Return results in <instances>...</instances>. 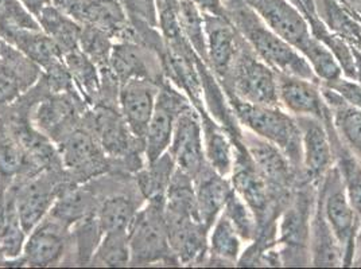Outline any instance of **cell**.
<instances>
[{"label":"cell","instance_id":"1","mask_svg":"<svg viewBox=\"0 0 361 269\" xmlns=\"http://www.w3.org/2000/svg\"><path fill=\"white\" fill-rule=\"evenodd\" d=\"M224 11L260 60L278 73L317 80L301 53L281 38L243 0H224Z\"/></svg>","mask_w":361,"mask_h":269},{"label":"cell","instance_id":"2","mask_svg":"<svg viewBox=\"0 0 361 269\" xmlns=\"http://www.w3.org/2000/svg\"><path fill=\"white\" fill-rule=\"evenodd\" d=\"M226 99L241 128L283 151L291 165L302 174L301 131L297 118L281 105L252 104L235 96H226Z\"/></svg>","mask_w":361,"mask_h":269},{"label":"cell","instance_id":"3","mask_svg":"<svg viewBox=\"0 0 361 269\" xmlns=\"http://www.w3.org/2000/svg\"><path fill=\"white\" fill-rule=\"evenodd\" d=\"M316 198L317 184L301 182L282 210L276 223V248L282 265H310L309 237Z\"/></svg>","mask_w":361,"mask_h":269},{"label":"cell","instance_id":"4","mask_svg":"<svg viewBox=\"0 0 361 269\" xmlns=\"http://www.w3.org/2000/svg\"><path fill=\"white\" fill-rule=\"evenodd\" d=\"M165 201H146V205L136 213L134 221L128 227V242L131 251L130 265L145 267L165 264L178 267L169 244Z\"/></svg>","mask_w":361,"mask_h":269},{"label":"cell","instance_id":"5","mask_svg":"<svg viewBox=\"0 0 361 269\" xmlns=\"http://www.w3.org/2000/svg\"><path fill=\"white\" fill-rule=\"evenodd\" d=\"M220 85L226 96H235L252 104L279 105L278 73L256 56L244 38L229 73Z\"/></svg>","mask_w":361,"mask_h":269},{"label":"cell","instance_id":"6","mask_svg":"<svg viewBox=\"0 0 361 269\" xmlns=\"http://www.w3.org/2000/svg\"><path fill=\"white\" fill-rule=\"evenodd\" d=\"M317 201L343 252V267H352L360 217L356 214L336 165L317 184Z\"/></svg>","mask_w":361,"mask_h":269},{"label":"cell","instance_id":"7","mask_svg":"<svg viewBox=\"0 0 361 269\" xmlns=\"http://www.w3.org/2000/svg\"><path fill=\"white\" fill-rule=\"evenodd\" d=\"M63 173L73 183H81L106 174L109 159L94 134L84 127H77L57 142Z\"/></svg>","mask_w":361,"mask_h":269},{"label":"cell","instance_id":"8","mask_svg":"<svg viewBox=\"0 0 361 269\" xmlns=\"http://www.w3.org/2000/svg\"><path fill=\"white\" fill-rule=\"evenodd\" d=\"M69 183L73 182L59 178L56 170H44L29 178L16 180L8 187L14 194L16 211L27 234L50 213L62 189Z\"/></svg>","mask_w":361,"mask_h":269},{"label":"cell","instance_id":"9","mask_svg":"<svg viewBox=\"0 0 361 269\" xmlns=\"http://www.w3.org/2000/svg\"><path fill=\"white\" fill-rule=\"evenodd\" d=\"M192 105L188 96L170 81H159V93L145 136V159L152 163L169 151L180 113Z\"/></svg>","mask_w":361,"mask_h":269},{"label":"cell","instance_id":"10","mask_svg":"<svg viewBox=\"0 0 361 269\" xmlns=\"http://www.w3.org/2000/svg\"><path fill=\"white\" fill-rule=\"evenodd\" d=\"M239 139L275 194L287 198L301 182H307L291 165L283 151L275 144L244 128H241Z\"/></svg>","mask_w":361,"mask_h":269},{"label":"cell","instance_id":"11","mask_svg":"<svg viewBox=\"0 0 361 269\" xmlns=\"http://www.w3.org/2000/svg\"><path fill=\"white\" fill-rule=\"evenodd\" d=\"M247 3L260 19L294 46L300 53L307 47L313 39L309 22L301 10L297 8L290 0H243Z\"/></svg>","mask_w":361,"mask_h":269},{"label":"cell","instance_id":"12","mask_svg":"<svg viewBox=\"0 0 361 269\" xmlns=\"http://www.w3.org/2000/svg\"><path fill=\"white\" fill-rule=\"evenodd\" d=\"M176 167L193 180L207 163L200 113L193 105L186 108L177 119L171 144L169 147Z\"/></svg>","mask_w":361,"mask_h":269},{"label":"cell","instance_id":"13","mask_svg":"<svg viewBox=\"0 0 361 269\" xmlns=\"http://www.w3.org/2000/svg\"><path fill=\"white\" fill-rule=\"evenodd\" d=\"M326 120L309 116L297 118L301 131L302 174L305 180L314 184H318L334 165V154Z\"/></svg>","mask_w":361,"mask_h":269},{"label":"cell","instance_id":"14","mask_svg":"<svg viewBox=\"0 0 361 269\" xmlns=\"http://www.w3.org/2000/svg\"><path fill=\"white\" fill-rule=\"evenodd\" d=\"M69 239V229L47 214L27 234L20 256L23 265L45 268L63 263Z\"/></svg>","mask_w":361,"mask_h":269},{"label":"cell","instance_id":"15","mask_svg":"<svg viewBox=\"0 0 361 269\" xmlns=\"http://www.w3.org/2000/svg\"><path fill=\"white\" fill-rule=\"evenodd\" d=\"M278 101L295 118L309 116L326 120L331 115L317 80L278 73Z\"/></svg>","mask_w":361,"mask_h":269},{"label":"cell","instance_id":"16","mask_svg":"<svg viewBox=\"0 0 361 269\" xmlns=\"http://www.w3.org/2000/svg\"><path fill=\"white\" fill-rule=\"evenodd\" d=\"M159 81L131 78L121 84L118 105L131 132L145 143V136L155 109Z\"/></svg>","mask_w":361,"mask_h":269},{"label":"cell","instance_id":"17","mask_svg":"<svg viewBox=\"0 0 361 269\" xmlns=\"http://www.w3.org/2000/svg\"><path fill=\"white\" fill-rule=\"evenodd\" d=\"M166 224L169 244L178 267L204 265L208 257L209 229L197 218L169 213H166Z\"/></svg>","mask_w":361,"mask_h":269},{"label":"cell","instance_id":"18","mask_svg":"<svg viewBox=\"0 0 361 269\" xmlns=\"http://www.w3.org/2000/svg\"><path fill=\"white\" fill-rule=\"evenodd\" d=\"M204 15L208 66L221 82L229 73L240 49L243 37L226 15Z\"/></svg>","mask_w":361,"mask_h":269},{"label":"cell","instance_id":"19","mask_svg":"<svg viewBox=\"0 0 361 269\" xmlns=\"http://www.w3.org/2000/svg\"><path fill=\"white\" fill-rule=\"evenodd\" d=\"M41 68L4 42L0 54V108L16 103L39 81Z\"/></svg>","mask_w":361,"mask_h":269},{"label":"cell","instance_id":"20","mask_svg":"<svg viewBox=\"0 0 361 269\" xmlns=\"http://www.w3.org/2000/svg\"><path fill=\"white\" fill-rule=\"evenodd\" d=\"M152 56H158V53L142 42L115 41L108 68L121 84L131 78H150L154 81H161L165 75L154 70V62L161 61V58L151 60Z\"/></svg>","mask_w":361,"mask_h":269},{"label":"cell","instance_id":"21","mask_svg":"<svg viewBox=\"0 0 361 269\" xmlns=\"http://www.w3.org/2000/svg\"><path fill=\"white\" fill-rule=\"evenodd\" d=\"M198 218L211 230L223 213L229 195L233 193L231 180L207 165L195 178Z\"/></svg>","mask_w":361,"mask_h":269},{"label":"cell","instance_id":"22","mask_svg":"<svg viewBox=\"0 0 361 269\" xmlns=\"http://www.w3.org/2000/svg\"><path fill=\"white\" fill-rule=\"evenodd\" d=\"M0 37L4 42L16 47L23 56L37 63L44 72L63 61L60 47L42 30L1 27Z\"/></svg>","mask_w":361,"mask_h":269},{"label":"cell","instance_id":"23","mask_svg":"<svg viewBox=\"0 0 361 269\" xmlns=\"http://www.w3.org/2000/svg\"><path fill=\"white\" fill-rule=\"evenodd\" d=\"M324 100L331 111V124L346 150L361 162V109L344 103L331 88L321 84Z\"/></svg>","mask_w":361,"mask_h":269},{"label":"cell","instance_id":"24","mask_svg":"<svg viewBox=\"0 0 361 269\" xmlns=\"http://www.w3.org/2000/svg\"><path fill=\"white\" fill-rule=\"evenodd\" d=\"M202 139H204V152L207 163L211 165L219 174L228 177L232 173L235 162V144L226 128L212 118L207 109L198 111Z\"/></svg>","mask_w":361,"mask_h":269},{"label":"cell","instance_id":"25","mask_svg":"<svg viewBox=\"0 0 361 269\" xmlns=\"http://www.w3.org/2000/svg\"><path fill=\"white\" fill-rule=\"evenodd\" d=\"M27 233L19 220L14 194L10 189L0 196V265L19 263L23 265L20 256L23 254Z\"/></svg>","mask_w":361,"mask_h":269},{"label":"cell","instance_id":"26","mask_svg":"<svg viewBox=\"0 0 361 269\" xmlns=\"http://www.w3.org/2000/svg\"><path fill=\"white\" fill-rule=\"evenodd\" d=\"M244 241L233 225L221 213L212 225L208 236V257L204 265L235 267L244 251Z\"/></svg>","mask_w":361,"mask_h":269},{"label":"cell","instance_id":"27","mask_svg":"<svg viewBox=\"0 0 361 269\" xmlns=\"http://www.w3.org/2000/svg\"><path fill=\"white\" fill-rule=\"evenodd\" d=\"M310 265L343 267V252L316 198L309 237Z\"/></svg>","mask_w":361,"mask_h":269},{"label":"cell","instance_id":"28","mask_svg":"<svg viewBox=\"0 0 361 269\" xmlns=\"http://www.w3.org/2000/svg\"><path fill=\"white\" fill-rule=\"evenodd\" d=\"M142 206V201H136L134 195L123 192L111 193L99 199L94 215L102 234L119 230L128 232L130 225Z\"/></svg>","mask_w":361,"mask_h":269},{"label":"cell","instance_id":"29","mask_svg":"<svg viewBox=\"0 0 361 269\" xmlns=\"http://www.w3.org/2000/svg\"><path fill=\"white\" fill-rule=\"evenodd\" d=\"M63 62L84 103L90 106L97 104L102 94V73L99 66L80 47L65 53Z\"/></svg>","mask_w":361,"mask_h":269},{"label":"cell","instance_id":"30","mask_svg":"<svg viewBox=\"0 0 361 269\" xmlns=\"http://www.w3.org/2000/svg\"><path fill=\"white\" fill-rule=\"evenodd\" d=\"M329 134H331V146L334 154V165L337 167L343 183L345 186L346 195L361 220V162L340 142L336 134L331 116L326 120Z\"/></svg>","mask_w":361,"mask_h":269},{"label":"cell","instance_id":"31","mask_svg":"<svg viewBox=\"0 0 361 269\" xmlns=\"http://www.w3.org/2000/svg\"><path fill=\"white\" fill-rule=\"evenodd\" d=\"M41 29L46 32L60 47L62 54L78 47V38L81 34L82 25L75 18L62 14L59 8L53 6H46L37 16Z\"/></svg>","mask_w":361,"mask_h":269},{"label":"cell","instance_id":"32","mask_svg":"<svg viewBox=\"0 0 361 269\" xmlns=\"http://www.w3.org/2000/svg\"><path fill=\"white\" fill-rule=\"evenodd\" d=\"M176 170V163L169 154H164L152 163H146L135 173V183L145 201L166 199V190Z\"/></svg>","mask_w":361,"mask_h":269},{"label":"cell","instance_id":"33","mask_svg":"<svg viewBox=\"0 0 361 269\" xmlns=\"http://www.w3.org/2000/svg\"><path fill=\"white\" fill-rule=\"evenodd\" d=\"M165 211L174 215L200 220L195 180L177 167L166 190Z\"/></svg>","mask_w":361,"mask_h":269},{"label":"cell","instance_id":"34","mask_svg":"<svg viewBox=\"0 0 361 269\" xmlns=\"http://www.w3.org/2000/svg\"><path fill=\"white\" fill-rule=\"evenodd\" d=\"M176 14L180 22V29L192 45L197 56L208 65V50L205 38L204 15L193 0H176Z\"/></svg>","mask_w":361,"mask_h":269},{"label":"cell","instance_id":"35","mask_svg":"<svg viewBox=\"0 0 361 269\" xmlns=\"http://www.w3.org/2000/svg\"><path fill=\"white\" fill-rule=\"evenodd\" d=\"M131 261L128 232H106L90 258V264L96 267H127Z\"/></svg>","mask_w":361,"mask_h":269},{"label":"cell","instance_id":"36","mask_svg":"<svg viewBox=\"0 0 361 269\" xmlns=\"http://www.w3.org/2000/svg\"><path fill=\"white\" fill-rule=\"evenodd\" d=\"M223 213L231 221V224L233 225L235 230L239 233L245 245L251 244L257 237L259 225L255 213L245 204L240 195L235 193V190L229 195Z\"/></svg>","mask_w":361,"mask_h":269},{"label":"cell","instance_id":"37","mask_svg":"<svg viewBox=\"0 0 361 269\" xmlns=\"http://www.w3.org/2000/svg\"><path fill=\"white\" fill-rule=\"evenodd\" d=\"M302 56L309 62L319 82H329L344 75L333 53L321 41H318L314 35L310 44L302 51Z\"/></svg>","mask_w":361,"mask_h":269},{"label":"cell","instance_id":"38","mask_svg":"<svg viewBox=\"0 0 361 269\" xmlns=\"http://www.w3.org/2000/svg\"><path fill=\"white\" fill-rule=\"evenodd\" d=\"M114 44V38L106 34V31L90 25H82L78 38V47L99 66V69L108 66Z\"/></svg>","mask_w":361,"mask_h":269},{"label":"cell","instance_id":"39","mask_svg":"<svg viewBox=\"0 0 361 269\" xmlns=\"http://www.w3.org/2000/svg\"><path fill=\"white\" fill-rule=\"evenodd\" d=\"M1 27L42 30L37 18L20 3V0H0V29Z\"/></svg>","mask_w":361,"mask_h":269},{"label":"cell","instance_id":"40","mask_svg":"<svg viewBox=\"0 0 361 269\" xmlns=\"http://www.w3.org/2000/svg\"><path fill=\"white\" fill-rule=\"evenodd\" d=\"M321 84L334 90L346 104L361 109V84L359 81L341 75L337 80H333L329 82H321Z\"/></svg>","mask_w":361,"mask_h":269},{"label":"cell","instance_id":"41","mask_svg":"<svg viewBox=\"0 0 361 269\" xmlns=\"http://www.w3.org/2000/svg\"><path fill=\"white\" fill-rule=\"evenodd\" d=\"M202 14L226 15L224 0H193Z\"/></svg>","mask_w":361,"mask_h":269},{"label":"cell","instance_id":"42","mask_svg":"<svg viewBox=\"0 0 361 269\" xmlns=\"http://www.w3.org/2000/svg\"><path fill=\"white\" fill-rule=\"evenodd\" d=\"M20 3L37 18L46 6L50 4V0H20Z\"/></svg>","mask_w":361,"mask_h":269},{"label":"cell","instance_id":"43","mask_svg":"<svg viewBox=\"0 0 361 269\" xmlns=\"http://www.w3.org/2000/svg\"><path fill=\"white\" fill-rule=\"evenodd\" d=\"M300 1H301L302 7H303V11H305V16H306L307 22H309L310 19L318 18L316 14L314 0H300Z\"/></svg>","mask_w":361,"mask_h":269},{"label":"cell","instance_id":"44","mask_svg":"<svg viewBox=\"0 0 361 269\" xmlns=\"http://www.w3.org/2000/svg\"><path fill=\"white\" fill-rule=\"evenodd\" d=\"M353 56H355V80L361 84V53L353 47Z\"/></svg>","mask_w":361,"mask_h":269},{"label":"cell","instance_id":"45","mask_svg":"<svg viewBox=\"0 0 361 269\" xmlns=\"http://www.w3.org/2000/svg\"><path fill=\"white\" fill-rule=\"evenodd\" d=\"M290 1H291L297 8H300L302 11V14L305 15V11H303V7H302L301 1H300V0H290Z\"/></svg>","mask_w":361,"mask_h":269},{"label":"cell","instance_id":"46","mask_svg":"<svg viewBox=\"0 0 361 269\" xmlns=\"http://www.w3.org/2000/svg\"><path fill=\"white\" fill-rule=\"evenodd\" d=\"M3 46H4V41H3V38L0 37V54H1V50H3Z\"/></svg>","mask_w":361,"mask_h":269},{"label":"cell","instance_id":"47","mask_svg":"<svg viewBox=\"0 0 361 269\" xmlns=\"http://www.w3.org/2000/svg\"><path fill=\"white\" fill-rule=\"evenodd\" d=\"M0 263H1V257H0Z\"/></svg>","mask_w":361,"mask_h":269}]
</instances>
